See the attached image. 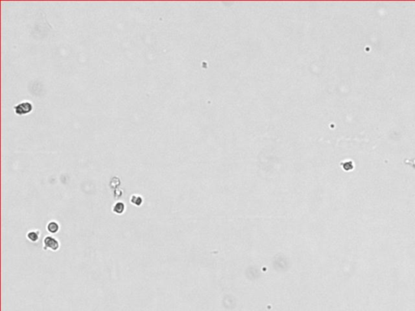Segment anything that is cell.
Masks as SVG:
<instances>
[{
	"instance_id": "8992f818",
	"label": "cell",
	"mask_w": 415,
	"mask_h": 311,
	"mask_svg": "<svg viewBox=\"0 0 415 311\" xmlns=\"http://www.w3.org/2000/svg\"><path fill=\"white\" fill-rule=\"evenodd\" d=\"M130 202H131V204H133L134 206H136V207H140L143 204V198L141 197L139 194H134L131 195V199H130Z\"/></svg>"
},
{
	"instance_id": "7a4b0ae2",
	"label": "cell",
	"mask_w": 415,
	"mask_h": 311,
	"mask_svg": "<svg viewBox=\"0 0 415 311\" xmlns=\"http://www.w3.org/2000/svg\"><path fill=\"white\" fill-rule=\"evenodd\" d=\"M15 112L19 115H23V114H29L31 110H33V106L32 104L29 101H23L21 103L18 104L17 106H15Z\"/></svg>"
},
{
	"instance_id": "5b68a950",
	"label": "cell",
	"mask_w": 415,
	"mask_h": 311,
	"mask_svg": "<svg viewBox=\"0 0 415 311\" xmlns=\"http://www.w3.org/2000/svg\"><path fill=\"white\" fill-rule=\"evenodd\" d=\"M113 212L117 215H122L125 211V204L123 202H117L114 206H113Z\"/></svg>"
},
{
	"instance_id": "277c9868",
	"label": "cell",
	"mask_w": 415,
	"mask_h": 311,
	"mask_svg": "<svg viewBox=\"0 0 415 311\" xmlns=\"http://www.w3.org/2000/svg\"><path fill=\"white\" fill-rule=\"evenodd\" d=\"M47 231L50 233H57L59 231V225L57 221L51 220L47 224Z\"/></svg>"
},
{
	"instance_id": "6da1fadb",
	"label": "cell",
	"mask_w": 415,
	"mask_h": 311,
	"mask_svg": "<svg viewBox=\"0 0 415 311\" xmlns=\"http://www.w3.org/2000/svg\"><path fill=\"white\" fill-rule=\"evenodd\" d=\"M60 247L59 241L57 239L51 236H46L43 239V250L47 251L50 250L52 251H57Z\"/></svg>"
},
{
	"instance_id": "3957f363",
	"label": "cell",
	"mask_w": 415,
	"mask_h": 311,
	"mask_svg": "<svg viewBox=\"0 0 415 311\" xmlns=\"http://www.w3.org/2000/svg\"><path fill=\"white\" fill-rule=\"evenodd\" d=\"M26 237L28 240L31 242H37L40 237V231L39 230H31L28 232L26 234Z\"/></svg>"
}]
</instances>
